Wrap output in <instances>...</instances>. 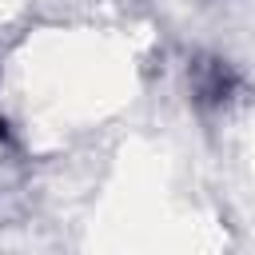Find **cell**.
<instances>
[{
    "label": "cell",
    "instance_id": "cell-1",
    "mask_svg": "<svg viewBox=\"0 0 255 255\" xmlns=\"http://www.w3.org/2000/svg\"><path fill=\"white\" fill-rule=\"evenodd\" d=\"M187 88H191V104L211 112V108H227L239 92V72L223 60V56H191L187 60Z\"/></svg>",
    "mask_w": 255,
    "mask_h": 255
}]
</instances>
